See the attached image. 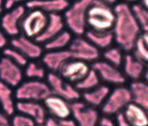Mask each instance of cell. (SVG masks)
I'll use <instances>...</instances> for the list:
<instances>
[{"label": "cell", "mask_w": 148, "mask_h": 126, "mask_svg": "<svg viewBox=\"0 0 148 126\" xmlns=\"http://www.w3.org/2000/svg\"><path fill=\"white\" fill-rule=\"evenodd\" d=\"M113 10L115 21L112 32L114 39L121 49L130 51L140 35V28L127 3L116 4Z\"/></svg>", "instance_id": "cell-1"}, {"label": "cell", "mask_w": 148, "mask_h": 126, "mask_svg": "<svg viewBox=\"0 0 148 126\" xmlns=\"http://www.w3.org/2000/svg\"><path fill=\"white\" fill-rule=\"evenodd\" d=\"M114 21L113 9L99 0H93L86 14V24L91 30L97 32L111 31Z\"/></svg>", "instance_id": "cell-2"}, {"label": "cell", "mask_w": 148, "mask_h": 126, "mask_svg": "<svg viewBox=\"0 0 148 126\" xmlns=\"http://www.w3.org/2000/svg\"><path fill=\"white\" fill-rule=\"evenodd\" d=\"M92 1L93 0H76L64 12V23L76 35L80 36L85 32L87 12Z\"/></svg>", "instance_id": "cell-3"}, {"label": "cell", "mask_w": 148, "mask_h": 126, "mask_svg": "<svg viewBox=\"0 0 148 126\" xmlns=\"http://www.w3.org/2000/svg\"><path fill=\"white\" fill-rule=\"evenodd\" d=\"M51 94L46 82L36 79L23 80L14 90L17 101H43Z\"/></svg>", "instance_id": "cell-4"}, {"label": "cell", "mask_w": 148, "mask_h": 126, "mask_svg": "<svg viewBox=\"0 0 148 126\" xmlns=\"http://www.w3.org/2000/svg\"><path fill=\"white\" fill-rule=\"evenodd\" d=\"M48 21V15L39 9H29L23 17L20 24V32L26 37L35 39L44 30Z\"/></svg>", "instance_id": "cell-5"}, {"label": "cell", "mask_w": 148, "mask_h": 126, "mask_svg": "<svg viewBox=\"0 0 148 126\" xmlns=\"http://www.w3.org/2000/svg\"><path fill=\"white\" fill-rule=\"evenodd\" d=\"M131 102V95L128 88L122 86L110 91L108 97L101 105L103 115L113 116L121 112Z\"/></svg>", "instance_id": "cell-6"}, {"label": "cell", "mask_w": 148, "mask_h": 126, "mask_svg": "<svg viewBox=\"0 0 148 126\" xmlns=\"http://www.w3.org/2000/svg\"><path fill=\"white\" fill-rule=\"evenodd\" d=\"M46 83L53 94L57 95L69 102L79 100L81 95L75 86L64 80L58 73L50 72L46 74Z\"/></svg>", "instance_id": "cell-7"}, {"label": "cell", "mask_w": 148, "mask_h": 126, "mask_svg": "<svg viewBox=\"0 0 148 126\" xmlns=\"http://www.w3.org/2000/svg\"><path fill=\"white\" fill-rule=\"evenodd\" d=\"M6 10L0 18V28L8 37L12 38L21 33L20 24L27 12L26 8L23 5H19Z\"/></svg>", "instance_id": "cell-8"}, {"label": "cell", "mask_w": 148, "mask_h": 126, "mask_svg": "<svg viewBox=\"0 0 148 126\" xmlns=\"http://www.w3.org/2000/svg\"><path fill=\"white\" fill-rule=\"evenodd\" d=\"M71 116L77 126H98L100 116L97 108L78 100L71 103Z\"/></svg>", "instance_id": "cell-9"}, {"label": "cell", "mask_w": 148, "mask_h": 126, "mask_svg": "<svg viewBox=\"0 0 148 126\" xmlns=\"http://www.w3.org/2000/svg\"><path fill=\"white\" fill-rule=\"evenodd\" d=\"M68 50L71 54L72 59L85 62H94L99 56L98 49L87 39L77 37L72 40Z\"/></svg>", "instance_id": "cell-10"}, {"label": "cell", "mask_w": 148, "mask_h": 126, "mask_svg": "<svg viewBox=\"0 0 148 126\" xmlns=\"http://www.w3.org/2000/svg\"><path fill=\"white\" fill-rule=\"evenodd\" d=\"M22 68L6 57H0V81L12 88H16L24 78Z\"/></svg>", "instance_id": "cell-11"}, {"label": "cell", "mask_w": 148, "mask_h": 126, "mask_svg": "<svg viewBox=\"0 0 148 126\" xmlns=\"http://www.w3.org/2000/svg\"><path fill=\"white\" fill-rule=\"evenodd\" d=\"M91 68L87 62L70 59L58 70V75L66 81L76 84L81 80L90 71Z\"/></svg>", "instance_id": "cell-12"}, {"label": "cell", "mask_w": 148, "mask_h": 126, "mask_svg": "<svg viewBox=\"0 0 148 126\" xmlns=\"http://www.w3.org/2000/svg\"><path fill=\"white\" fill-rule=\"evenodd\" d=\"M16 111L32 119L37 126H43L48 117L43 104L40 102L18 101Z\"/></svg>", "instance_id": "cell-13"}, {"label": "cell", "mask_w": 148, "mask_h": 126, "mask_svg": "<svg viewBox=\"0 0 148 126\" xmlns=\"http://www.w3.org/2000/svg\"><path fill=\"white\" fill-rule=\"evenodd\" d=\"M103 81L115 85H121L125 81V77L119 69L106 61L97 60L93 62L91 67Z\"/></svg>", "instance_id": "cell-14"}, {"label": "cell", "mask_w": 148, "mask_h": 126, "mask_svg": "<svg viewBox=\"0 0 148 126\" xmlns=\"http://www.w3.org/2000/svg\"><path fill=\"white\" fill-rule=\"evenodd\" d=\"M47 114L57 119H65L71 116V103L65 99L51 94L43 101Z\"/></svg>", "instance_id": "cell-15"}, {"label": "cell", "mask_w": 148, "mask_h": 126, "mask_svg": "<svg viewBox=\"0 0 148 126\" xmlns=\"http://www.w3.org/2000/svg\"><path fill=\"white\" fill-rule=\"evenodd\" d=\"M9 45L19 51L27 59H36L42 54V49L39 44L22 34L11 38Z\"/></svg>", "instance_id": "cell-16"}, {"label": "cell", "mask_w": 148, "mask_h": 126, "mask_svg": "<svg viewBox=\"0 0 148 126\" xmlns=\"http://www.w3.org/2000/svg\"><path fill=\"white\" fill-rule=\"evenodd\" d=\"M64 25V19L58 13L49 14L44 30L34 40L39 44L45 43L62 31Z\"/></svg>", "instance_id": "cell-17"}, {"label": "cell", "mask_w": 148, "mask_h": 126, "mask_svg": "<svg viewBox=\"0 0 148 126\" xmlns=\"http://www.w3.org/2000/svg\"><path fill=\"white\" fill-rule=\"evenodd\" d=\"M28 9H39L45 13H58L69 6L68 0H29L24 4Z\"/></svg>", "instance_id": "cell-18"}, {"label": "cell", "mask_w": 148, "mask_h": 126, "mask_svg": "<svg viewBox=\"0 0 148 126\" xmlns=\"http://www.w3.org/2000/svg\"><path fill=\"white\" fill-rule=\"evenodd\" d=\"M121 112L132 126H147V110L139 105L131 102Z\"/></svg>", "instance_id": "cell-19"}, {"label": "cell", "mask_w": 148, "mask_h": 126, "mask_svg": "<svg viewBox=\"0 0 148 126\" xmlns=\"http://www.w3.org/2000/svg\"><path fill=\"white\" fill-rule=\"evenodd\" d=\"M72 59L69 51L66 50L49 51L42 56V62L51 72H58L67 61Z\"/></svg>", "instance_id": "cell-20"}, {"label": "cell", "mask_w": 148, "mask_h": 126, "mask_svg": "<svg viewBox=\"0 0 148 126\" xmlns=\"http://www.w3.org/2000/svg\"><path fill=\"white\" fill-rule=\"evenodd\" d=\"M123 62L124 76L135 81L139 80L144 75L147 76L145 64L136 59L133 55L126 54L123 58Z\"/></svg>", "instance_id": "cell-21"}, {"label": "cell", "mask_w": 148, "mask_h": 126, "mask_svg": "<svg viewBox=\"0 0 148 126\" xmlns=\"http://www.w3.org/2000/svg\"><path fill=\"white\" fill-rule=\"evenodd\" d=\"M16 102L13 88L0 81V110L12 117L16 113Z\"/></svg>", "instance_id": "cell-22"}, {"label": "cell", "mask_w": 148, "mask_h": 126, "mask_svg": "<svg viewBox=\"0 0 148 126\" xmlns=\"http://www.w3.org/2000/svg\"><path fill=\"white\" fill-rule=\"evenodd\" d=\"M110 91L108 86L99 84L91 90L83 92L82 94L83 102L95 108L101 106Z\"/></svg>", "instance_id": "cell-23"}, {"label": "cell", "mask_w": 148, "mask_h": 126, "mask_svg": "<svg viewBox=\"0 0 148 126\" xmlns=\"http://www.w3.org/2000/svg\"><path fill=\"white\" fill-rule=\"evenodd\" d=\"M131 95V102L148 109V86L145 81H132L128 88Z\"/></svg>", "instance_id": "cell-24"}, {"label": "cell", "mask_w": 148, "mask_h": 126, "mask_svg": "<svg viewBox=\"0 0 148 126\" xmlns=\"http://www.w3.org/2000/svg\"><path fill=\"white\" fill-rule=\"evenodd\" d=\"M86 39L97 49H108L114 40L112 31L97 32L88 30L85 33Z\"/></svg>", "instance_id": "cell-25"}, {"label": "cell", "mask_w": 148, "mask_h": 126, "mask_svg": "<svg viewBox=\"0 0 148 126\" xmlns=\"http://www.w3.org/2000/svg\"><path fill=\"white\" fill-rule=\"evenodd\" d=\"M148 35L147 32H143L136 40L134 47V56L146 64L148 60Z\"/></svg>", "instance_id": "cell-26"}, {"label": "cell", "mask_w": 148, "mask_h": 126, "mask_svg": "<svg viewBox=\"0 0 148 126\" xmlns=\"http://www.w3.org/2000/svg\"><path fill=\"white\" fill-rule=\"evenodd\" d=\"M72 40V36L69 32L62 31L55 37L44 43L45 48L49 51L63 50L69 45Z\"/></svg>", "instance_id": "cell-27"}, {"label": "cell", "mask_w": 148, "mask_h": 126, "mask_svg": "<svg viewBox=\"0 0 148 126\" xmlns=\"http://www.w3.org/2000/svg\"><path fill=\"white\" fill-rule=\"evenodd\" d=\"M100 79L97 72L91 68L88 73L79 81L75 84V88L79 91H86L91 90L99 84Z\"/></svg>", "instance_id": "cell-28"}, {"label": "cell", "mask_w": 148, "mask_h": 126, "mask_svg": "<svg viewBox=\"0 0 148 126\" xmlns=\"http://www.w3.org/2000/svg\"><path fill=\"white\" fill-rule=\"evenodd\" d=\"M135 18L143 32L148 31V12L147 8L140 3L134 4L131 7Z\"/></svg>", "instance_id": "cell-29"}, {"label": "cell", "mask_w": 148, "mask_h": 126, "mask_svg": "<svg viewBox=\"0 0 148 126\" xmlns=\"http://www.w3.org/2000/svg\"><path fill=\"white\" fill-rule=\"evenodd\" d=\"M24 67V75L29 79L42 80L46 76L45 69L36 62H28Z\"/></svg>", "instance_id": "cell-30"}, {"label": "cell", "mask_w": 148, "mask_h": 126, "mask_svg": "<svg viewBox=\"0 0 148 126\" xmlns=\"http://www.w3.org/2000/svg\"><path fill=\"white\" fill-rule=\"evenodd\" d=\"M2 55L8 57L21 68L28 63V59L22 53L10 46L2 50Z\"/></svg>", "instance_id": "cell-31"}, {"label": "cell", "mask_w": 148, "mask_h": 126, "mask_svg": "<svg viewBox=\"0 0 148 126\" xmlns=\"http://www.w3.org/2000/svg\"><path fill=\"white\" fill-rule=\"evenodd\" d=\"M103 56L106 62L116 67L119 66L123 63V57L120 48H108L103 53Z\"/></svg>", "instance_id": "cell-32"}, {"label": "cell", "mask_w": 148, "mask_h": 126, "mask_svg": "<svg viewBox=\"0 0 148 126\" xmlns=\"http://www.w3.org/2000/svg\"><path fill=\"white\" fill-rule=\"evenodd\" d=\"M11 124L12 126H37L32 119L18 113L11 117Z\"/></svg>", "instance_id": "cell-33"}, {"label": "cell", "mask_w": 148, "mask_h": 126, "mask_svg": "<svg viewBox=\"0 0 148 126\" xmlns=\"http://www.w3.org/2000/svg\"><path fill=\"white\" fill-rule=\"evenodd\" d=\"M43 126H77L73 118L57 119L48 116Z\"/></svg>", "instance_id": "cell-34"}, {"label": "cell", "mask_w": 148, "mask_h": 126, "mask_svg": "<svg viewBox=\"0 0 148 126\" xmlns=\"http://www.w3.org/2000/svg\"><path fill=\"white\" fill-rule=\"evenodd\" d=\"M98 126H116L115 121L109 116L103 115L99 117L98 123Z\"/></svg>", "instance_id": "cell-35"}, {"label": "cell", "mask_w": 148, "mask_h": 126, "mask_svg": "<svg viewBox=\"0 0 148 126\" xmlns=\"http://www.w3.org/2000/svg\"><path fill=\"white\" fill-rule=\"evenodd\" d=\"M115 123L117 126H132L125 118L121 112L115 115Z\"/></svg>", "instance_id": "cell-36"}, {"label": "cell", "mask_w": 148, "mask_h": 126, "mask_svg": "<svg viewBox=\"0 0 148 126\" xmlns=\"http://www.w3.org/2000/svg\"><path fill=\"white\" fill-rule=\"evenodd\" d=\"M29 0H4V7L5 10H9L12 8L21 5L23 2H26Z\"/></svg>", "instance_id": "cell-37"}, {"label": "cell", "mask_w": 148, "mask_h": 126, "mask_svg": "<svg viewBox=\"0 0 148 126\" xmlns=\"http://www.w3.org/2000/svg\"><path fill=\"white\" fill-rule=\"evenodd\" d=\"M9 44V40L8 36L0 28V50H2L5 47L8 46Z\"/></svg>", "instance_id": "cell-38"}, {"label": "cell", "mask_w": 148, "mask_h": 126, "mask_svg": "<svg viewBox=\"0 0 148 126\" xmlns=\"http://www.w3.org/2000/svg\"><path fill=\"white\" fill-rule=\"evenodd\" d=\"M0 126H12L11 117L0 110Z\"/></svg>", "instance_id": "cell-39"}, {"label": "cell", "mask_w": 148, "mask_h": 126, "mask_svg": "<svg viewBox=\"0 0 148 126\" xmlns=\"http://www.w3.org/2000/svg\"><path fill=\"white\" fill-rule=\"evenodd\" d=\"M4 0H0V18L4 12Z\"/></svg>", "instance_id": "cell-40"}, {"label": "cell", "mask_w": 148, "mask_h": 126, "mask_svg": "<svg viewBox=\"0 0 148 126\" xmlns=\"http://www.w3.org/2000/svg\"><path fill=\"white\" fill-rule=\"evenodd\" d=\"M99 1H101V2L109 5L110 4H113L116 2H117L118 0H99Z\"/></svg>", "instance_id": "cell-41"}, {"label": "cell", "mask_w": 148, "mask_h": 126, "mask_svg": "<svg viewBox=\"0 0 148 126\" xmlns=\"http://www.w3.org/2000/svg\"><path fill=\"white\" fill-rule=\"evenodd\" d=\"M140 3L143 6H144L146 8H147L148 5V0H140Z\"/></svg>", "instance_id": "cell-42"}, {"label": "cell", "mask_w": 148, "mask_h": 126, "mask_svg": "<svg viewBox=\"0 0 148 126\" xmlns=\"http://www.w3.org/2000/svg\"><path fill=\"white\" fill-rule=\"evenodd\" d=\"M126 1H128V2H134V1H135L136 0H126Z\"/></svg>", "instance_id": "cell-43"}, {"label": "cell", "mask_w": 148, "mask_h": 126, "mask_svg": "<svg viewBox=\"0 0 148 126\" xmlns=\"http://www.w3.org/2000/svg\"><path fill=\"white\" fill-rule=\"evenodd\" d=\"M1 54H0V57H1Z\"/></svg>", "instance_id": "cell-44"}]
</instances>
